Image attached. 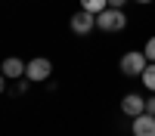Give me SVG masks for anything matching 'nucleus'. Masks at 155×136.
Wrapping results in <instances>:
<instances>
[{"instance_id":"nucleus-1","label":"nucleus","mask_w":155,"mask_h":136,"mask_svg":"<svg viewBox=\"0 0 155 136\" xmlns=\"http://www.w3.org/2000/svg\"><path fill=\"white\" fill-rule=\"evenodd\" d=\"M96 28L99 31H106V34H118L127 28V16H124V9H115V6H106L96 16Z\"/></svg>"},{"instance_id":"nucleus-2","label":"nucleus","mask_w":155,"mask_h":136,"mask_svg":"<svg viewBox=\"0 0 155 136\" xmlns=\"http://www.w3.org/2000/svg\"><path fill=\"white\" fill-rule=\"evenodd\" d=\"M50 74H53V62L47 56H34L31 62H25V77L31 84H41V81H50Z\"/></svg>"},{"instance_id":"nucleus-3","label":"nucleus","mask_w":155,"mask_h":136,"mask_svg":"<svg viewBox=\"0 0 155 136\" xmlns=\"http://www.w3.org/2000/svg\"><path fill=\"white\" fill-rule=\"evenodd\" d=\"M149 65V59L143 56V53H134V49H130V53H124L121 56V74H127V77H140V74H143V68Z\"/></svg>"},{"instance_id":"nucleus-4","label":"nucleus","mask_w":155,"mask_h":136,"mask_svg":"<svg viewBox=\"0 0 155 136\" xmlns=\"http://www.w3.org/2000/svg\"><path fill=\"white\" fill-rule=\"evenodd\" d=\"M96 28V16H93V12H87V9H78L74 12V16H71V31L74 34H90V31H93Z\"/></svg>"},{"instance_id":"nucleus-5","label":"nucleus","mask_w":155,"mask_h":136,"mask_svg":"<svg viewBox=\"0 0 155 136\" xmlns=\"http://www.w3.org/2000/svg\"><path fill=\"white\" fill-rule=\"evenodd\" d=\"M121 111L127 118H137V115H143L146 111V99H140L137 93H127L124 99H121Z\"/></svg>"},{"instance_id":"nucleus-6","label":"nucleus","mask_w":155,"mask_h":136,"mask_svg":"<svg viewBox=\"0 0 155 136\" xmlns=\"http://www.w3.org/2000/svg\"><path fill=\"white\" fill-rule=\"evenodd\" d=\"M134 136H155V115H137L134 118Z\"/></svg>"},{"instance_id":"nucleus-7","label":"nucleus","mask_w":155,"mask_h":136,"mask_svg":"<svg viewBox=\"0 0 155 136\" xmlns=\"http://www.w3.org/2000/svg\"><path fill=\"white\" fill-rule=\"evenodd\" d=\"M0 71L6 74V81H16V77L25 74V62L19 56H9V59H3V68H0Z\"/></svg>"},{"instance_id":"nucleus-8","label":"nucleus","mask_w":155,"mask_h":136,"mask_svg":"<svg viewBox=\"0 0 155 136\" xmlns=\"http://www.w3.org/2000/svg\"><path fill=\"white\" fill-rule=\"evenodd\" d=\"M140 77H143L146 90H152V93H155V62H149V65L143 68V74H140Z\"/></svg>"},{"instance_id":"nucleus-9","label":"nucleus","mask_w":155,"mask_h":136,"mask_svg":"<svg viewBox=\"0 0 155 136\" xmlns=\"http://www.w3.org/2000/svg\"><path fill=\"white\" fill-rule=\"evenodd\" d=\"M109 3L106 0H81V9H87V12H93V16H99L102 9H106Z\"/></svg>"},{"instance_id":"nucleus-10","label":"nucleus","mask_w":155,"mask_h":136,"mask_svg":"<svg viewBox=\"0 0 155 136\" xmlns=\"http://www.w3.org/2000/svg\"><path fill=\"white\" fill-rule=\"evenodd\" d=\"M143 56H146L149 62H155V37H149V40H146V46H143Z\"/></svg>"},{"instance_id":"nucleus-11","label":"nucleus","mask_w":155,"mask_h":136,"mask_svg":"<svg viewBox=\"0 0 155 136\" xmlns=\"http://www.w3.org/2000/svg\"><path fill=\"white\" fill-rule=\"evenodd\" d=\"M146 115H155V93L146 99Z\"/></svg>"},{"instance_id":"nucleus-12","label":"nucleus","mask_w":155,"mask_h":136,"mask_svg":"<svg viewBox=\"0 0 155 136\" xmlns=\"http://www.w3.org/2000/svg\"><path fill=\"white\" fill-rule=\"evenodd\" d=\"M106 3H109V6H115V9H121V6L127 3V0H106Z\"/></svg>"},{"instance_id":"nucleus-13","label":"nucleus","mask_w":155,"mask_h":136,"mask_svg":"<svg viewBox=\"0 0 155 136\" xmlns=\"http://www.w3.org/2000/svg\"><path fill=\"white\" fill-rule=\"evenodd\" d=\"M3 90H6V74L0 71V93H3Z\"/></svg>"},{"instance_id":"nucleus-14","label":"nucleus","mask_w":155,"mask_h":136,"mask_svg":"<svg viewBox=\"0 0 155 136\" xmlns=\"http://www.w3.org/2000/svg\"><path fill=\"white\" fill-rule=\"evenodd\" d=\"M137 3H152V0H137Z\"/></svg>"}]
</instances>
